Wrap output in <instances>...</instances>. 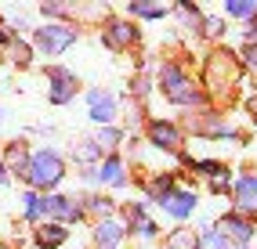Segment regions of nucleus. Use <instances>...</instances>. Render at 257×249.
Wrapping results in <instances>:
<instances>
[{
    "label": "nucleus",
    "mask_w": 257,
    "mask_h": 249,
    "mask_svg": "<svg viewBox=\"0 0 257 249\" xmlns=\"http://www.w3.org/2000/svg\"><path fill=\"white\" fill-rule=\"evenodd\" d=\"M243 83V65H239V54L228 51L225 44H217L207 51L203 58V72H199V87L207 94L210 105H225L235 98V87Z\"/></svg>",
    "instance_id": "f257e3e1"
},
{
    "label": "nucleus",
    "mask_w": 257,
    "mask_h": 249,
    "mask_svg": "<svg viewBox=\"0 0 257 249\" xmlns=\"http://www.w3.org/2000/svg\"><path fill=\"white\" fill-rule=\"evenodd\" d=\"M152 83H156V90H160L174 108H188V112L214 108V105L207 102V94H203L199 80L188 72L178 58H163V62L156 65V80H152Z\"/></svg>",
    "instance_id": "f03ea898"
},
{
    "label": "nucleus",
    "mask_w": 257,
    "mask_h": 249,
    "mask_svg": "<svg viewBox=\"0 0 257 249\" xmlns=\"http://www.w3.org/2000/svg\"><path fill=\"white\" fill-rule=\"evenodd\" d=\"M69 177V162H65V156L58 152V148H33L29 156V174H26V188L29 192H40V195H51L58 192V184Z\"/></svg>",
    "instance_id": "7ed1b4c3"
},
{
    "label": "nucleus",
    "mask_w": 257,
    "mask_h": 249,
    "mask_svg": "<svg viewBox=\"0 0 257 249\" xmlns=\"http://www.w3.org/2000/svg\"><path fill=\"white\" fill-rule=\"evenodd\" d=\"M80 40V29L69 22H44L33 29V51L40 58H62L69 47H76Z\"/></svg>",
    "instance_id": "20e7f679"
},
{
    "label": "nucleus",
    "mask_w": 257,
    "mask_h": 249,
    "mask_svg": "<svg viewBox=\"0 0 257 249\" xmlns=\"http://www.w3.org/2000/svg\"><path fill=\"white\" fill-rule=\"evenodd\" d=\"M145 144L156 148V152L163 156H174L181 159L185 152V126L167 120V116H152V120H145Z\"/></svg>",
    "instance_id": "39448f33"
},
{
    "label": "nucleus",
    "mask_w": 257,
    "mask_h": 249,
    "mask_svg": "<svg viewBox=\"0 0 257 249\" xmlns=\"http://www.w3.org/2000/svg\"><path fill=\"white\" fill-rule=\"evenodd\" d=\"M185 126L199 138H210V141H243V134L228 123V116H221V108H203V112H192L185 120Z\"/></svg>",
    "instance_id": "423d86ee"
},
{
    "label": "nucleus",
    "mask_w": 257,
    "mask_h": 249,
    "mask_svg": "<svg viewBox=\"0 0 257 249\" xmlns=\"http://www.w3.org/2000/svg\"><path fill=\"white\" fill-rule=\"evenodd\" d=\"M98 36H101V44H105L109 51L127 54V51H134V47L142 44V26L131 22V18H119V14H109V18L101 22Z\"/></svg>",
    "instance_id": "0eeeda50"
},
{
    "label": "nucleus",
    "mask_w": 257,
    "mask_h": 249,
    "mask_svg": "<svg viewBox=\"0 0 257 249\" xmlns=\"http://www.w3.org/2000/svg\"><path fill=\"white\" fill-rule=\"evenodd\" d=\"M87 102V116L94 126H119V94L109 87H91L83 94Z\"/></svg>",
    "instance_id": "6e6552de"
},
{
    "label": "nucleus",
    "mask_w": 257,
    "mask_h": 249,
    "mask_svg": "<svg viewBox=\"0 0 257 249\" xmlns=\"http://www.w3.org/2000/svg\"><path fill=\"white\" fill-rule=\"evenodd\" d=\"M44 80H47V102L51 105H69V102H76L80 80H76L73 69H65V65H47Z\"/></svg>",
    "instance_id": "1a4fd4ad"
},
{
    "label": "nucleus",
    "mask_w": 257,
    "mask_h": 249,
    "mask_svg": "<svg viewBox=\"0 0 257 249\" xmlns=\"http://www.w3.org/2000/svg\"><path fill=\"white\" fill-rule=\"evenodd\" d=\"M214 228L228 238V246H232V249H250V246H253V238H257V220L243 217V213H235V210L221 213Z\"/></svg>",
    "instance_id": "9d476101"
},
{
    "label": "nucleus",
    "mask_w": 257,
    "mask_h": 249,
    "mask_svg": "<svg viewBox=\"0 0 257 249\" xmlns=\"http://www.w3.org/2000/svg\"><path fill=\"white\" fill-rule=\"evenodd\" d=\"M91 184H98L101 192H123L131 184V166L123 156H105L98 166H94V177H91Z\"/></svg>",
    "instance_id": "9b49d317"
},
{
    "label": "nucleus",
    "mask_w": 257,
    "mask_h": 249,
    "mask_svg": "<svg viewBox=\"0 0 257 249\" xmlns=\"http://www.w3.org/2000/svg\"><path fill=\"white\" fill-rule=\"evenodd\" d=\"M44 220L51 224H62V228H73L83 220V206H80V198L73 195H62V192H51L44 195Z\"/></svg>",
    "instance_id": "f8f14e48"
},
{
    "label": "nucleus",
    "mask_w": 257,
    "mask_h": 249,
    "mask_svg": "<svg viewBox=\"0 0 257 249\" xmlns=\"http://www.w3.org/2000/svg\"><path fill=\"white\" fill-rule=\"evenodd\" d=\"M163 213L170 220H178V224H185L188 217H192V213L199 210V195H196V188H185V184H178L174 192H167L160 202H156Z\"/></svg>",
    "instance_id": "ddd939ff"
},
{
    "label": "nucleus",
    "mask_w": 257,
    "mask_h": 249,
    "mask_svg": "<svg viewBox=\"0 0 257 249\" xmlns=\"http://www.w3.org/2000/svg\"><path fill=\"white\" fill-rule=\"evenodd\" d=\"M232 210L257 220V174L253 170L232 177Z\"/></svg>",
    "instance_id": "4468645a"
},
{
    "label": "nucleus",
    "mask_w": 257,
    "mask_h": 249,
    "mask_svg": "<svg viewBox=\"0 0 257 249\" xmlns=\"http://www.w3.org/2000/svg\"><path fill=\"white\" fill-rule=\"evenodd\" d=\"M127 224H123V217H105V220H94V228H91V242H94V249H123L127 246Z\"/></svg>",
    "instance_id": "2eb2a0df"
},
{
    "label": "nucleus",
    "mask_w": 257,
    "mask_h": 249,
    "mask_svg": "<svg viewBox=\"0 0 257 249\" xmlns=\"http://www.w3.org/2000/svg\"><path fill=\"white\" fill-rule=\"evenodd\" d=\"M29 156H33V148L26 144V141H8L4 148H0V162H4V170H8V177L15 180H26V174H29Z\"/></svg>",
    "instance_id": "dca6fc26"
},
{
    "label": "nucleus",
    "mask_w": 257,
    "mask_h": 249,
    "mask_svg": "<svg viewBox=\"0 0 257 249\" xmlns=\"http://www.w3.org/2000/svg\"><path fill=\"white\" fill-rule=\"evenodd\" d=\"M109 14H112L109 4H69V26L80 29V22H83V26H98L101 29V22H105Z\"/></svg>",
    "instance_id": "f3484780"
},
{
    "label": "nucleus",
    "mask_w": 257,
    "mask_h": 249,
    "mask_svg": "<svg viewBox=\"0 0 257 249\" xmlns=\"http://www.w3.org/2000/svg\"><path fill=\"white\" fill-rule=\"evenodd\" d=\"M178 184H181V180H178V174H174V170H156V174H149V177H145L142 192H145L149 202H160V198H163L167 192H174Z\"/></svg>",
    "instance_id": "a211bd4d"
},
{
    "label": "nucleus",
    "mask_w": 257,
    "mask_h": 249,
    "mask_svg": "<svg viewBox=\"0 0 257 249\" xmlns=\"http://www.w3.org/2000/svg\"><path fill=\"white\" fill-rule=\"evenodd\" d=\"M33 242H37L40 249H62L65 242H69V228L44 220V224H37V228H33Z\"/></svg>",
    "instance_id": "6ab92c4d"
},
{
    "label": "nucleus",
    "mask_w": 257,
    "mask_h": 249,
    "mask_svg": "<svg viewBox=\"0 0 257 249\" xmlns=\"http://www.w3.org/2000/svg\"><path fill=\"white\" fill-rule=\"evenodd\" d=\"M123 138H127V130H123V126H98L91 141H94V148L101 152V159H105V156H116V152H119Z\"/></svg>",
    "instance_id": "aec40b11"
},
{
    "label": "nucleus",
    "mask_w": 257,
    "mask_h": 249,
    "mask_svg": "<svg viewBox=\"0 0 257 249\" xmlns=\"http://www.w3.org/2000/svg\"><path fill=\"white\" fill-rule=\"evenodd\" d=\"M170 14L167 4H149V0H131L127 4V18L131 22H163Z\"/></svg>",
    "instance_id": "412c9836"
},
{
    "label": "nucleus",
    "mask_w": 257,
    "mask_h": 249,
    "mask_svg": "<svg viewBox=\"0 0 257 249\" xmlns=\"http://www.w3.org/2000/svg\"><path fill=\"white\" fill-rule=\"evenodd\" d=\"M80 206H83V217H94V220L116 217V202H112V195H105V192H98V195H83V198H80Z\"/></svg>",
    "instance_id": "4be33fe9"
},
{
    "label": "nucleus",
    "mask_w": 257,
    "mask_h": 249,
    "mask_svg": "<svg viewBox=\"0 0 257 249\" xmlns=\"http://www.w3.org/2000/svg\"><path fill=\"white\" fill-rule=\"evenodd\" d=\"M160 249H199V235L192 228L178 224L174 231H167V235L160 238Z\"/></svg>",
    "instance_id": "5701e85b"
},
{
    "label": "nucleus",
    "mask_w": 257,
    "mask_h": 249,
    "mask_svg": "<svg viewBox=\"0 0 257 249\" xmlns=\"http://www.w3.org/2000/svg\"><path fill=\"white\" fill-rule=\"evenodd\" d=\"M33 54H37V51H33V44H29V40H22V36H15V32H11V40H8V51H4V58H8V62H15L19 69H29V65H33Z\"/></svg>",
    "instance_id": "b1692460"
},
{
    "label": "nucleus",
    "mask_w": 257,
    "mask_h": 249,
    "mask_svg": "<svg viewBox=\"0 0 257 249\" xmlns=\"http://www.w3.org/2000/svg\"><path fill=\"white\" fill-rule=\"evenodd\" d=\"M19 202H22V220H26V224H33V228L44 224V195H40V192H29V188H26Z\"/></svg>",
    "instance_id": "393cba45"
},
{
    "label": "nucleus",
    "mask_w": 257,
    "mask_h": 249,
    "mask_svg": "<svg viewBox=\"0 0 257 249\" xmlns=\"http://www.w3.org/2000/svg\"><path fill=\"white\" fill-rule=\"evenodd\" d=\"M221 18H235V22H250L257 18V0H225L221 4Z\"/></svg>",
    "instance_id": "a878e982"
},
{
    "label": "nucleus",
    "mask_w": 257,
    "mask_h": 249,
    "mask_svg": "<svg viewBox=\"0 0 257 249\" xmlns=\"http://www.w3.org/2000/svg\"><path fill=\"white\" fill-rule=\"evenodd\" d=\"M181 18V29L185 32H192V36H199V22H203V11L196 8V4H188V0H181V4H174L170 8Z\"/></svg>",
    "instance_id": "bb28decb"
},
{
    "label": "nucleus",
    "mask_w": 257,
    "mask_h": 249,
    "mask_svg": "<svg viewBox=\"0 0 257 249\" xmlns=\"http://www.w3.org/2000/svg\"><path fill=\"white\" fill-rule=\"evenodd\" d=\"M225 32H228V22L221 18V14H203V22H199V36L203 40H210L214 47L225 40Z\"/></svg>",
    "instance_id": "cd10ccee"
},
{
    "label": "nucleus",
    "mask_w": 257,
    "mask_h": 249,
    "mask_svg": "<svg viewBox=\"0 0 257 249\" xmlns=\"http://www.w3.org/2000/svg\"><path fill=\"white\" fill-rule=\"evenodd\" d=\"M181 166H188L192 174H199V177H217V174H225L228 166L221 162V159H192V156H181Z\"/></svg>",
    "instance_id": "c85d7f7f"
},
{
    "label": "nucleus",
    "mask_w": 257,
    "mask_h": 249,
    "mask_svg": "<svg viewBox=\"0 0 257 249\" xmlns=\"http://www.w3.org/2000/svg\"><path fill=\"white\" fill-rule=\"evenodd\" d=\"M73 159H76V166L91 170V166H98V162H101V152L94 148V141H91V138H83V141L73 148Z\"/></svg>",
    "instance_id": "c756f323"
},
{
    "label": "nucleus",
    "mask_w": 257,
    "mask_h": 249,
    "mask_svg": "<svg viewBox=\"0 0 257 249\" xmlns=\"http://www.w3.org/2000/svg\"><path fill=\"white\" fill-rule=\"evenodd\" d=\"M196 235H199V249H232V246H228V238L221 235V231H217L214 224H207V228H199Z\"/></svg>",
    "instance_id": "7c9ffc66"
},
{
    "label": "nucleus",
    "mask_w": 257,
    "mask_h": 249,
    "mask_svg": "<svg viewBox=\"0 0 257 249\" xmlns=\"http://www.w3.org/2000/svg\"><path fill=\"white\" fill-rule=\"evenodd\" d=\"M207 188H210L214 195H232V170H225V174L210 177V180H207Z\"/></svg>",
    "instance_id": "2f4dec72"
},
{
    "label": "nucleus",
    "mask_w": 257,
    "mask_h": 249,
    "mask_svg": "<svg viewBox=\"0 0 257 249\" xmlns=\"http://www.w3.org/2000/svg\"><path fill=\"white\" fill-rule=\"evenodd\" d=\"M239 65H243V72H257V44H243V51H239Z\"/></svg>",
    "instance_id": "473e14b6"
},
{
    "label": "nucleus",
    "mask_w": 257,
    "mask_h": 249,
    "mask_svg": "<svg viewBox=\"0 0 257 249\" xmlns=\"http://www.w3.org/2000/svg\"><path fill=\"white\" fill-rule=\"evenodd\" d=\"M243 44H257V18H250L243 26Z\"/></svg>",
    "instance_id": "72a5a7b5"
},
{
    "label": "nucleus",
    "mask_w": 257,
    "mask_h": 249,
    "mask_svg": "<svg viewBox=\"0 0 257 249\" xmlns=\"http://www.w3.org/2000/svg\"><path fill=\"white\" fill-rule=\"evenodd\" d=\"M8 40H11V29L0 26V62H4V51H8Z\"/></svg>",
    "instance_id": "f704fd0d"
},
{
    "label": "nucleus",
    "mask_w": 257,
    "mask_h": 249,
    "mask_svg": "<svg viewBox=\"0 0 257 249\" xmlns=\"http://www.w3.org/2000/svg\"><path fill=\"white\" fill-rule=\"evenodd\" d=\"M246 112H250V120H253V126H257V94L246 98Z\"/></svg>",
    "instance_id": "c9c22d12"
},
{
    "label": "nucleus",
    "mask_w": 257,
    "mask_h": 249,
    "mask_svg": "<svg viewBox=\"0 0 257 249\" xmlns=\"http://www.w3.org/2000/svg\"><path fill=\"white\" fill-rule=\"evenodd\" d=\"M4 184H11V177H8V170H4V162H0V188Z\"/></svg>",
    "instance_id": "e433bc0d"
},
{
    "label": "nucleus",
    "mask_w": 257,
    "mask_h": 249,
    "mask_svg": "<svg viewBox=\"0 0 257 249\" xmlns=\"http://www.w3.org/2000/svg\"><path fill=\"white\" fill-rule=\"evenodd\" d=\"M0 120H4V112H0Z\"/></svg>",
    "instance_id": "4c0bfd02"
}]
</instances>
